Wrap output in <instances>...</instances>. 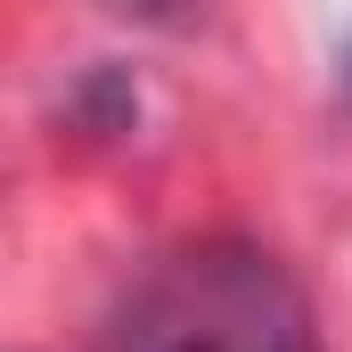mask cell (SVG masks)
<instances>
[{
	"mask_svg": "<svg viewBox=\"0 0 352 352\" xmlns=\"http://www.w3.org/2000/svg\"><path fill=\"white\" fill-rule=\"evenodd\" d=\"M123 352H320V336L278 254L246 238H197L140 278Z\"/></svg>",
	"mask_w": 352,
	"mask_h": 352,
	"instance_id": "obj_1",
	"label": "cell"
},
{
	"mask_svg": "<svg viewBox=\"0 0 352 352\" xmlns=\"http://www.w3.org/2000/svg\"><path fill=\"white\" fill-rule=\"evenodd\" d=\"M107 8H140V16H164L173 0H107Z\"/></svg>",
	"mask_w": 352,
	"mask_h": 352,
	"instance_id": "obj_2",
	"label": "cell"
},
{
	"mask_svg": "<svg viewBox=\"0 0 352 352\" xmlns=\"http://www.w3.org/2000/svg\"><path fill=\"white\" fill-rule=\"evenodd\" d=\"M344 90H352V50H344Z\"/></svg>",
	"mask_w": 352,
	"mask_h": 352,
	"instance_id": "obj_3",
	"label": "cell"
}]
</instances>
